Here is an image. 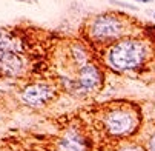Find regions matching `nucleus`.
Masks as SVG:
<instances>
[{
	"label": "nucleus",
	"mask_w": 155,
	"mask_h": 151,
	"mask_svg": "<svg viewBox=\"0 0 155 151\" xmlns=\"http://www.w3.org/2000/svg\"><path fill=\"white\" fill-rule=\"evenodd\" d=\"M144 59V50L140 42L134 40H123L109 51L107 60L114 68L126 71L134 70L143 62Z\"/></svg>",
	"instance_id": "f257e3e1"
},
{
	"label": "nucleus",
	"mask_w": 155,
	"mask_h": 151,
	"mask_svg": "<svg viewBox=\"0 0 155 151\" xmlns=\"http://www.w3.org/2000/svg\"><path fill=\"white\" fill-rule=\"evenodd\" d=\"M104 125L112 136L127 134L134 128V117L126 111H110L104 117Z\"/></svg>",
	"instance_id": "f03ea898"
},
{
	"label": "nucleus",
	"mask_w": 155,
	"mask_h": 151,
	"mask_svg": "<svg viewBox=\"0 0 155 151\" xmlns=\"http://www.w3.org/2000/svg\"><path fill=\"white\" fill-rule=\"evenodd\" d=\"M92 36L97 39H110V37H117L121 33V23L120 20L110 15H100L92 22L91 26Z\"/></svg>",
	"instance_id": "7ed1b4c3"
},
{
	"label": "nucleus",
	"mask_w": 155,
	"mask_h": 151,
	"mask_svg": "<svg viewBox=\"0 0 155 151\" xmlns=\"http://www.w3.org/2000/svg\"><path fill=\"white\" fill-rule=\"evenodd\" d=\"M54 97V88L45 83H35L29 85L21 93V99L25 103L32 105V106H40L48 103Z\"/></svg>",
	"instance_id": "20e7f679"
},
{
	"label": "nucleus",
	"mask_w": 155,
	"mask_h": 151,
	"mask_svg": "<svg viewBox=\"0 0 155 151\" xmlns=\"http://www.w3.org/2000/svg\"><path fill=\"white\" fill-rule=\"evenodd\" d=\"M23 68L21 57L12 51H0V73L5 76H15Z\"/></svg>",
	"instance_id": "39448f33"
},
{
	"label": "nucleus",
	"mask_w": 155,
	"mask_h": 151,
	"mask_svg": "<svg viewBox=\"0 0 155 151\" xmlns=\"http://www.w3.org/2000/svg\"><path fill=\"white\" fill-rule=\"evenodd\" d=\"M78 86L84 91H92L101 82V74L94 65H84L78 73Z\"/></svg>",
	"instance_id": "423d86ee"
},
{
	"label": "nucleus",
	"mask_w": 155,
	"mask_h": 151,
	"mask_svg": "<svg viewBox=\"0 0 155 151\" xmlns=\"http://www.w3.org/2000/svg\"><path fill=\"white\" fill-rule=\"evenodd\" d=\"M60 151H84L83 139L75 133H68L60 140Z\"/></svg>",
	"instance_id": "0eeeda50"
},
{
	"label": "nucleus",
	"mask_w": 155,
	"mask_h": 151,
	"mask_svg": "<svg viewBox=\"0 0 155 151\" xmlns=\"http://www.w3.org/2000/svg\"><path fill=\"white\" fill-rule=\"evenodd\" d=\"M14 40L12 37L6 33V31H2L0 29V51H11L14 48Z\"/></svg>",
	"instance_id": "6e6552de"
},
{
	"label": "nucleus",
	"mask_w": 155,
	"mask_h": 151,
	"mask_svg": "<svg viewBox=\"0 0 155 151\" xmlns=\"http://www.w3.org/2000/svg\"><path fill=\"white\" fill-rule=\"evenodd\" d=\"M110 3H114V5H120L121 8H127V9H137V6H132V5H129V3H123V2H120V0H109Z\"/></svg>",
	"instance_id": "1a4fd4ad"
},
{
	"label": "nucleus",
	"mask_w": 155,
	"mask_h": 151,
	"mask_svg": "<svg viewBox=\"0 0 155 151\" xmlns=\"http://www.w3.org/2000/svg\"><path fill=\"white\" fill-rule=\"evenodd\" d=\"M149 151H155V136H152L149 140Z\"/></svg>",
	"instance_id": "9d476101"
},
{
	"label": "nucleus",
	"mask_w": 155,
	"mask_h": 151,
	"mask_svg": "<svg viewBox=\"0 0 155 151\" xmlns=\"http://www.w3.org/2000/svg\"><path fill=\"white\" fill-rule=\"evenodd\" d=\"M121 151H140L138 148H123Z\"/></svg>",
	"instance_id": "9b49d317"
},
{
	"label": "nucleus",
	"mask_w": 155,
	"mask_h": 151,
	"mask_svg": "<svg viewBox=\"0 0 155 151\" xmlns=\"http://www.w3.org/2000/svg\"><path fill=\"white\" fill-rule=\"evenodd\" d=\"M137 2H141V3H147V2H150V0H137Z\"/></svg>",
	"instance_id": "f8f14e48"
},
{
	"label": "nucleus",
	"mask_w": 155,
	"mask_h": 151,
	"mask_svg": "<svg viewBox=\"0 0 155 151\" xmlns=\"http://www.w3.org/2000/svg\"><path fill=\"white\" fill-rule=\"evenodd\" d=\"M153 17H155V14H153Z\"/></svg>",
	"instance_id": "ddd939ff"
}]
</instances>
